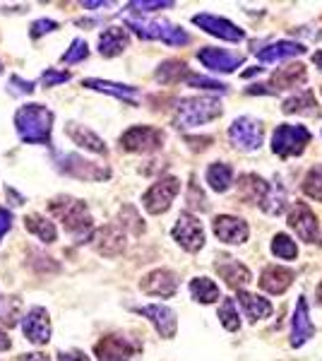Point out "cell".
<instances>
[{"label": "cell", "instance_id": "obj_1", "mask_svg": "<svg viewBox=\"0 0 322 361\" xmlns=\"http://www.w3.org/2000/svg\"><path fill=\"white\" fill-rule=\"evenodd\" d=\"M49 209L58 222H63L66 231L75 238V243H85L94 236V222H92L89 209L78 197H70V195L56 197L49 205Z\"/></svg>", "mask_w": 322, "mask_h": 361}, {"label": "cell", "instance_id": "obj_2", "mask_svg": "<svg viewBox=\"0 0 322 361\" xmlns=\"http://www.w3.org/2000/svg\"><path fill=\"white\" fill-rule=\"evenodd\" d=\"M15 128L22 142L49 145L54 130V111L44 104H25L15 114Z\"/></svg>", "mask_w": 322, "mask_h": 361}, {"label": "cell", "instance_id": "obj_3", "mask_svg": "<svg viewBox=\"0 0 322 361\" xmlns=\"http://www.w3.org/2000/svg\"><path fill=\"white\" fill-rule=\"evenodd\" d=\"M221 116V104L219 99L212 97H188L180 99L178 106L173 111V126L180 130H188V128L204 126L209 121L219 118Z\"/></svg>", "mask_w": 322, "mask_h": 361}, {"label": "cell", "instance_id": "obj_4", "mask_svg": "<svg viewBox=\"0 0 322 361\" xmlns=\"http://www.w3.org/2000/svg\"><path fill=\"white\" fill-rule=\"evenodd\" d=\"M125 22H128V27L142 39H154V42H163L168 46L190 44V34L166 20H140V17H128Z\"/></svg>", "mask_w": 322, "mask_h": 361}, {"label": "cell", "instance_id": "obj_5", "mask_svg": "<svg viewBox=\"0 0 322 361\" xmlns=\"http://www.w3.org/2000/svg\"><path fill=\"white\" fill-rule=\"evenodd\" d=\"M310 130L306 126H291V123H282L274 130L272 135V152L282 159H291V157H298L306 152V147L310 145Z\"/></svg>", "mask_w": 322, "mask_h": 361}, {"label": "cell", "instance_id": "obj_6", "mask_svg": "<svg viewBox=\"0 0 322 361\" xmlns=\"http://www.w3.org/2000/svg\"><path fill=\"white\" fill-rule=\"evenodd\" d=\"M228 140L241 152H255L262 147V123L253 116H241L228 126Z\"/></svg>", "mask_w": 322, "mask_h": 361}, {"label": "cell", "instance_id": "obj_7", "mask_svg": "<svg viewBox=\"0 0 322 361\" xmlns=\"http://www.w3.org/2000/svg\"><path fill=\"white\" fill-rule=\"evenodd\" d=\"M161 145H163V133L159 128H151V126H132L120 135V147L125 152L147 154V152H156Z\"/></svg>", "mask_w": 322, "mask_h": 361}, {"label": "cell", "instance_id": "obj_8", "mask_svg": "<svg viewBox=\"0 0 322 361\" xmlns=\"http://www.w3.org/2000/svg\"><path fill=\"white\" fill-rule=\"evenodd\" d=\"M173 241L178 243L183 250L188 253H197L204 246V226L195 214L190 212H180L178 219H175L173 229H171Z\"/></svg>", "mask_w": 322, "mask_h": 361}, {"label": "cell", "instance_id": "obj_9", "mask_svg": "<svg viewBox=\"0 0 322 361\" xmlns=\"http://www.w3.org/2000/svg\"><path fill=\"white\" fill-rule=\"evenodd\" d=\"M180 193V180L175 176H163L156 183H151V188L142 195V207L149 214H163L171 202L175 200V195Z\"/></svg>", "mask_w": 322, "mask_h": 361}, {"label": "cell", "instance_id": "obj_10", "mask_svg": "<svg viewBox=\"0 0 322 361\" xmlns=\"http://www.w3.org/2000/svg\"><path fill=\"white\" fill-rule=\"evenodd\" d=\"M289 226L296 231V236L306 243H315L320 238V224L315 212L306 202H296L294 209L289 212Z\"/></svg>", "mask_w": 322, "mask_h": 361}, {"label": "cell", "instance_id": "obj_11", "mask_svg": "<svg viewBox=\"0 0 322 361\" xmlns=\"http://www.w3.org/2000/svg\"><path fill=\"white\" fill-rule=\"evenodd\" d=\"M22 333L32 345H49L51 340V318L44 306L29 308V313L22 318Z\"/></svg>", "mask_w": 322, "mask_h": 361}, {"label": "cell", "instance_id": "obj_12", "mask_svg": "<svg viewBox=\"0 0 322 361\" xmlns=\"http://www.w3.org/2000/svg\"><path fill=\"white\" fill-rule=\"evenodd\" d=\"M192 22H195L197 27L202 29V32L212 34L216 39H224V42H243L245 34L243 29L238 25H233V22L224 20V17H216V15H209V13H202V15H195L192 17Z\"/></svg>", "mask_w": 322, "mask_h": 361}, {"label": "cell", "instance_id": "obj_13", "mask_svg": "<svg viewBox=\"0 0 322 361\" xmlns=\"http://www.w3.org/2000/svg\"><path fill=\"white\" fill-rule=\"evenodd\" d=\"M212 229L216 238H219L221 243H228V246H241V243L248 241V234H250L245 219L233 217V214H219V217H214Z\"/></svg>", "mask_w": 322, "mask_h": 361}, {"label": "cell", "instance_id": "obj_14", "mask_svg": "<svg viewBox=\"0 0 322 361\" xmlns=\"http://www.w3.org/2000/svg\"><path fill=\"white\" fill-rule=\"evenodd\" d=\"M135 311H137L140 316L147 318L156 328V333L161 337H166V340H171L175 335V330H178V318H175L173 308H168L163 304H147V306H137Z\"/></svg>", "mask_w": 322, "mask_h": 361}, {"label": "cell", "instance_id": "obj_15", "mask_svg": "<svg viewBox=\"0 0 322 361\" xmlns=\"http://www.w3.org/2000/svg\"><path fill=\"white\" fill-rule=\"evenodd\" d=\"M97 361H130L135 354V345L123 335H106L94 347Z\"/></svg>", "mask_w": 322, "mask_h": 361}, {"label": "cell", "instance_id": "obj_16", "mask_svg": "<svg viewBox=\"0 0 322 361\" xmlns=\"http://www.w3.org/2000/svg\"><path fill=\"white\" fill-rule=\"evenodd\" d=\"M197 61L202 63L204 68H209L212 73H236L238 68L243 66L241 56H233L224 49H212V46H204V49L197 51Z\"/></svg>", "mask_w": 322, "mask_h": 361}, {"label": "cell", "instance_id": "obj_17", "mask_svg": "<svg viewBox=\"0 0 322 361\" xmlns=\"http://www.w3.org/2000/svg\"><path fill=\"white\" fill-rule=\"evenodd\" d=\"M92 241H94L97 253L104 255V258H116V255H120L125 250V234L116 224H106L101 229H97Z\"/></svg>", "mask_w": 322, "mask_h": 361}, {"label": "cell", "instance_id": "obj_18", "mask_svg": "<svg viewBox=\"0 0 322 361\" xmlns=\"http://www.w3.org/2000/svg\"><path fill=\"white\" fill-rule=\"evenodd\" d=\"M140 289L149 296L168 299V296H173L175 292H178V277H175L171 270H151L149 275L142 277Z\"/></svg>", "mask_w": 322, "mask_h": 361}, {"label": "cell", "instance_id": "obj_19", "mask_svg": "<svg viewBox=\"0 0 322 361\" xmlns=\"http://www.w3.org/2000/svg\"><path fill=\"white\" fill-rule=\"evenodd\" d=\"M313 335H315V328H313V320H310L308 299L301 296V299L296 301L294 320H291V347H303Z\"/></svg>", "mask_w": 322, "mask_h": 361}, {"label": "cell", "instance_id": "obj_20", "mask_svg": "<svg viewBox=\"0 0 322 361\" xmlns=\"http://www.w3.org/2000/svg\"><path fill=\"white\" fill-rule=\"evenodd\" d=\"M61 169L68 173V176L80 178V180H104V178H109V169L97 166L94 161H87V159H82V157H78V154H66V157H63Z\"/></svg>", "mask_w": 322, "mask_h": 361}, {"label": "cell", "instance_id": "obj_21", "mask_svg": "<svg viewBox=\"0 0 322 361\" xmlns=\"http://www.w3.org/2000/svg\"><path fill=\"white\" fill-rule=\"evenodd\" d=\"M294 277H296L294 270H289V267L269 265V267H265V272H262V277H260V287L265 289L267 294L279 296L294 284Z\"/></svg>", "mask_w": 322, "mask_h": 361}, {"label": "cell", "instance_id": "obj_22", "mask_svg": "<svg viewBox=\"0 0 322 361\" xmlns=\"http://www.w3.org/2000/svg\"><path fill=\"white\" fill-rule=\"evenodd\" d=\"M303 54H306V46L303 44L282 39V42H274V44H269V46H265V49L257 51V61L282 63V61H289V58H296V56H303Z\"/></svg>", "mask_w": 322, "mask_h": 361}, {"label": "cell", "instance_id": "obj_23", "mask_svg": "<svg viewBox=\"0 0 322 361\" xmlns=\"http://www.w3.org/2000/svg\"><path fill=\"white\" fill-rule=\"evenodd\" d=\"M128 46H130V37L123 27H109L99 34V54L104 58L120 56Z\"/></svg>", "mask_w": 322, "mask_h": 361}, {"label": "cell", "instance_id": "obj_24", "mask_svg": "<svg viewBox=\"0 0 322 361\" xmlns=\"http://www.w3.org/2000/svg\"><path fill=\"white\" fill-rule=\"evenodd\" d=\"M216 272L226 279V284L231 289H243L245 284L253 282L250 270L243 263H238L236 258H219V263H216Z\"/></svg>", "mask_w": 322, "mask_h": 361}, {"label": "cell", "instance_id": "obj_25", "mask_svg": "<svg viewBox=\"0 0 322 361\" xmlns=\"http://www.w3.org/2000/svg\"><path fill=\"white\" fill-rule=\"evenodd\" d=\"M66 133L70 137H73V142L78 145V147L87 149V152H94V154H106V142H104L101 137L97 135L94 130H89L87 126H78V123H68Z\"/></svg>", "mask_w": 322, "mask_h": 361}, {"label": "cell", "instance_id": "obj_26", "mask_svg": "<svg viewBox=\"0 0 322 361\" xmlns=\"http://www.w3.org/2000/svg\"><path fill=\"white\" fill-rule=\"evenodd\" d=\"M303 82H306V68L301 63H296V66H286L282 70H277L272 75V82L262 87H272L269 92H282V90H294V87Z\"/></svg>", "mask_w": 322, "mask_h": 361}, {"label": "cell", "instance_id": "obj_27", "mask_svg": "<svg viewBox=\"0 0 322 361\" xmlns=\"http://www.w3.org/2000/svg\"><path fill=\"white\" fill-rule=\"evenodd\" d=\"M238 304L243 306L245 316L250 318V323H257V320H265L272 316V304L265 299V296L257 294H248V292H238Z\"/></svg>", "mask_w": 322, "mask_h": 361}, {"label": "cell", "instance_id": "obj_28", "mask_svg": "<svg viewBox=\"0 0 322 361\" xmlns=\"http://www.w3.org/2000/svg\"><path fill=\"white\" fill-rule=\"evenodd\" d=\"M204 178H207L209 188H212L214 193H226L233 185V169L231 164H226V161H214V164L207 166Z\"/></svg>", "mask_w": 322, "mask_h": 361}, {"label": "cell", "instance_id": "obj_29", "mask_svg": "<svg viewBox=\"0 0 322 361\" xmlns=\"http://www.w3.org/2000/svg\"><path fill=\"white\" fill-rule=\"evenodd\" d=\"M85 87H89V90H97V92H104V94H111V97H118L123 102H135L137 99V90L130 85H120V82H109V80H85L82 82Z\"/></svg>", "mask_w": 322, "mask_h": 361}, {"label": "cell", "instance_id": "obj_30", "mask_svg": "<svg viewBox=\"0 0 322 361\" xmlns=\"http://www.w3.org/2000/svg\"><path fill=\"white\" fill-rule=\"evenodd\" d=\"M265 193H267V183L260 176H255V173H245V176L238 178V195H241L248 205L262 202Z\"/></svg>", "mask_w": 322, "mask_h": 361}, {"label": "cell", "instance_id": "obj_31", "mask_svg": "<svg viewBox=\"0 0 322 361\" xmlns=\"http://www.w3.org/2000/svg\"><path fill=\"white\" fill-rule=\"evenodd\" d=\"M25 226H27L29 234H34V236L39 238V241H44V243H54L56 238H58L56 224L51 222V219L41 217V214H27V217H25Z\"/></svg>", "mask_w": 322, "mask_h": 361}, {"label": "cell", "instance_id": "obj_32", "mask_svg": "<svg viewBox=\"0 0 322 361\" xmlns=\"http://www.w3.org/2000/svg\"><path fill=\"white\" fill-rule=\"evenodd\" d=\"M190 294L197 304H216L221 299L219 287L214 284V279L209 277H195L190 282Z\"/></svg>", "mask_w": 322, "mask_h": 361}, {"label": "cell", "instance_id": "obj_33", "mask_svg": "<svg viewBox=\"0 0 322 361\" xmlns=\"http://www.w3.org/2000/svg\"><path fill=\"white\" fill-rule=\"evenodd\" d=\"M262 209H265L267 214H272V217H277V214H282L286 209V188L279 180H274V183H267V193L262 197Z\"/></svg>", "mask_w": 322, "mask_h": 361}, {"label": "cell", "instance_id": "obj_34", "mask_svg": "<svg viewBox=\"0 0 322 361\" xmlns=\"http://www.w3.org/2000/svg\"><path fill=\"white\" fill-rule=\"evenodd\" d=\"M284 114H303V116H318V102H315L313 92H301L284 102Z\"/></svg>", "mask_w": 322, "mask_h": 361}, {"label": "cell", "instance_id": "obj_35", "mask_svg": "<svg viewBox=\"0 0 322 361\" xmlns=\"http://www.w3.org/2000/svg\"><path fill=\"white\" fill-rule=\"evenodd\" d=\"M188 75H190L188 66H185L183 61H163L154 78L159 80L161 85H171V82H178V80H185Z\"/></svg>", "mask_w": 322, "mask_h": 361}, {"label": "cell", "instance_id": "obj_36", "mask_svg": "<svg viewBox=\"0 0 322 361\" xmlns=\"http://www.w3.org/2000/svg\"><path fill=\"white\" fill-rule=\"evenodd\" d=\"M219 323L224 325L228 333H236L241 328V318H238V306L233 299H224L219 306Z\"/></svg>", "mask_w": 322, "mask_h": 361}, {"label": "cell", "instance_id": "obj_37", "mask_svg": "<svg viewBox=\"0 0 322 361\" xmlns=\"http://www.w3.org/2000/svg\"><path fill=\"white\" fill-rule=\"evenodd\" d=\"M303 193L322 202V164H315L303 178Z\"/></svg>", "mask_w": 322, "mask_h": 361}, {"label": "cell", "instance_id": "obj_38", "mask_svg": "<svg viewBox=\"0 0 322 361\" xmlns=\"http://www.w3.org/2000/svg\"><path fill=\"white\" fill-rule=\"evenodd\" d=\"M272 253L277 255V258H282V260H294L298 255V246H296V241L291 236L277 234L272 238Z\"/></svg>", "mask_w": 322, "mask_h": 361}, {"label": "cell", "instance_id": "obj_39", "mask_svg": "<svg viewBox=\"0 0 322 361\" xmlns=\"http://www.w3.org/2000/svg\"><path fill=\"white\" fill-rule=\"evenodd\" d=\"M87 56H89L87 42L85 39H75V42L70 44V49L66 51V56H63V63H80V61H85Z\"/></svg>", "mask_w": 322, "mask_h": 361}, {"label": "cell", "instance_id": "obj_40", "mask_svg": "<svg viewBox=\"0 0 322 361\" xmlns=\"http://www.w3.org/2000/svg\"><path fill=\"white\" fill-rule=\"evenodd\" d=\"M185 82L190 87H197V90H209V92H226L228 87L224 82H216V80H209V78H202V75H188Z\"/></svg>", "mask_w": 322, "mask_h": 361}, {"label": "cell", "instance_id": "obj_41", "mask_svg": "<svg viewBox=\"0 0 322 361\" xmlns=\"http://www.w3.org/2000/svg\"><path fill=\"white\" fill-rule=\"evenodd\" d=\"M120 224L128 226V229H130L132 234H142V231H144L142 219H140V214L135 212L132 207H123L120 209Z\"/></svg>", "mask_w": 322, "mask_h": 361}, {"label": "cell", "instance_id": "obj_42", "mask_svg": "<svg viewBox=\"0 0 322 361\" xmlns=\"http://www.w3.org/2000/svg\"><path fill=\"white\" fill-rule=\"evenodd\" d=\"M130 8L137 10V13H151V10L173 8V0H132Z\"/></svg>", "mask_w": 322, "mask_h": 361}, {"label": "cell", "instance_id": "obj_43", "mask_svg": "<svg viewBox=\"0 0 322 361\" xmlns=\"http://www.w3.org/2000/svg\"><path fill=\"white\" fill-rule=\"evenodd\" d=\"M70 75L68 73H58V70H46L44 75H41V85L44 87H56V85H63L68 82Z\"/></svg>", "mask_w": 322, "mask_h": 361}, {"label": "cell", "instance_id": "obj_44", "mask_svg": "<svg viewBox=\"0 0 322 361\" xmlns=\"http://www.w3.org/2000/svg\"><path fill=\"white\" fill-rule=\"evenodd\" d=\"M54 29H58V25L54 20H39L32 25V37H44V34L54 32Z\"/></svg>", "mask_w": 322, "mask_h": 361}, {"label": "cell", "instance_id": "obj_45", "mask_svg": "<svg viewBox=\"0 0 322 361\" xmlns=\"http://www.w3.org/2000/svg\"><path fill=\"white\" fill-rule=\"evenodd\" d=\"M10 226H13V214L0 207V241H3V236L10 231Z\"/></svg>", "mask_w": 322, "mask_h": 361}, {"label": "cell", "instance_id": "obj_46", "mask_svg": "<svg viewBox=\"0 0 322 361\" xmlns=\"http://www.w3.org/2000/svg\"><path fill=\"white\" fill-rule=\"evenodd\" d=\"M58 361H89V357L85 352H80V349H73V352L58 354Z\"/></svg>", "mask_w": 322, "mask_h": 361}, {"label": "cell", "instance_id": "obj_47", "mask_svg": "<svg viewBox=\"0 0 322 361\" xmlns=\"http://www.w3.org/2000/svg\"><path fill=\"white\" fill-rule=\"evenodd\" d=\"M10 85L15 87V92H22V94H32V92H34V82H27V80H20V78H17V75H15L13 80H10Z\"/></svg>", "mask_w": 322, "mask_h": 361}, {"label": "cell", "instance_id": "obj_48", "mask_svg": "<svg viewBox=\"0 0 322 361\" xmlns=\"http://www.w3.org/2000/svg\"><path fill=\"white\" fill-rule=\"evenodd\" d=\"M13 347V342H10V337L5 330H0V352H8V349Z\"/></svg>", "mask_w": 322, "mask_h": 361}, {"label": "cell", "instance_id": "obj_49", "mask_svg": "<svg viewBox=\"0 0 322 361\" xmlns=\"http://www.w3.org/2000/svg\"><path fill=\"white\" fill-rule=\"evenodd\" d=\"M20 361H51L46 354H22Z\"/></svg>", "mask_w": 322, "mask_h": 361}, {"label": "cell", "instance_id": "obj_50", "mask_svg": "<svg viewBox=\"0 0 322 361\" xmlns=\"http://www.w3.org/2000/svg\"><path fill=\"white\" fill-rule=\"evenodd\" d=\"M85 5V8H111V5L113 3H104V0H97V3H89V0H87V3H82Z\"/></svg>", "mask_w": 322, "mask_h": 361}, {"label": "cell", "instance_id": "obj_51", "mask_svg": "<svg viewBox=\"0 0 322 361\" xmlns=\"http://www.w3.org/2000/svg\"><path fill=\"white\" fill-rule=\"evenodd\" d=\"M313 63L322 70V51H320V54H315V56H313Z\"/></svg>", "mask_w": 322, "mask_h": 361}, {"label": "cell", "instance_id": "obj_52", "mask_svg": "<svg viewBox=\"0 0 322 361\" xmlns=\"http://www.w3.org/2000/svg\"><path fill=\"white\" fill-rule=\"evenodd\" d=\"M318 299L322 301V284H320V287H318Z\"/></svg>", "mask_w": 322, "mask_h": 361}, {"label": "cell", "instance_id": "obj_53", "mask_svg": "<svg viewBox=\"0 0 322 361\" xmlns=\"http://www.w3.org/2000/svg\"><path fill=\"white\" fill-rule=\"evenodd\" d=\"M0 70H3V66H0Z\"/></svg>", "mask_w": 322, "mask_h": 361}]
</instances>
